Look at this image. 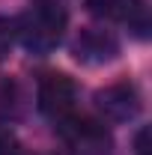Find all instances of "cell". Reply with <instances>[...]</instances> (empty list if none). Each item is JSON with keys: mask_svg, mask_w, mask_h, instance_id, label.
I'll use <instances>...</instances> for the list:
<instances>
[{"mask_svg": "<svg viewBox=\"0 0 152 155\" xmlns=\"http://www.w3.org/2000/svg\"><path fill=\"white\" fill-rule=\"evenodd\" d=\"M66 30V9L54 0H39L15 21V39L30 54H51L63 42Z\"/></svg>", "mask_w": 152, "mask_h": 155, "instance_id": "cell-1", "label": "cell"}, {"mask_svg": "<svg viewBox=\"0 0 152 155\" xmlns=\"http://www.w3.org/2000/svg\"><path fill=\"white\" fill-rule=\"evenodd\" d=\"M78 107V87L66 72H48L39 81V110L63 125L66 119L75 116Z\"/></svg>", "mask_w": 152, "mask_h": 155, "instance_id": "cell-2", "label": "cell"}, {"mask_svg": "<svg viewBox=\"0 0 152 155\" xmlns=\"http://www.w3.org/2000/svg\"><path fill=\"white\" fill-rule=\"evenodd\" d=\"M95 110L101 114V119L122 125V122H131L140 114V96H137L134 84L116 81V84H107L104 90L95 93Z\"/></svg>", "mask_w": 152, "mask_h": 155, "instance_id": "cell-3", "label": "cell"}, {"mask_svg": "<svg viewBox=\"0 0 152 155\" xmlns=\"http://www.w3.org/2000/svg\"><path fill=\"white\" fill-rule=\"evenodd\" d=\"M72 54L84 66H104L119 54V42L104 27H84L72 42Z\"/></svg>", "mask_w": 152, "mask_h": 155, "instance_id": "cell-4", "label": "cell"}, {"mask_svg": "<svg viewBox=\"0 0 152 155\" xmlns=\"http://www.w3.org/2000/svg\"><path fill=\"white\" fill-rule=\"evenodd\" d=\"M60 128L72 143V155H111V137H107V131L101 125L72 116Z\"/></svg>", "mask_w": 152, "mask_h": 155, "instance_id": "cell-5", "label": "cell"}, {"mask_svg": "<svg viewBox=\"0 0 152 155\" xmlns=\"http://www.w3.org/2000/svg\"><path fill=\"white\" fill-rule=\"evenodd\" d=\"M90 15L114 24H128L137 33L146 30V6L143 0H87Z\"/></svg>", "mask_w": 152, "mask_h": 155, "instance_id": "cell-6", "label": "cell"}, {"mask_svg": "<svg viewBox=\"0 0 152 155\" xmlns=\"http://www.w3.org/2000/svg\"><path fill=\"white\" fill-rule=\"evenodd\" d=\"M15 116V84L0 75V125H6Z\"/></svg>", "mask_w": 152, "mask_h": 155, "instance_id": "cell-7", "label": "cell"}, {"mask_svg": "<svg viewBox=\"0 0 152 155\" xmlns=\"http://www.w3.org/2000/svg\"><path fill=\"white\" fill-rule=\"evenodd\" d=\"M12 45H15V21L0 15V63L12 54Z\"/></svg>", "mask_w": 152, "mask_h": 155, "instance_id": "cell-8", "label": "cell"}]
</instances>
